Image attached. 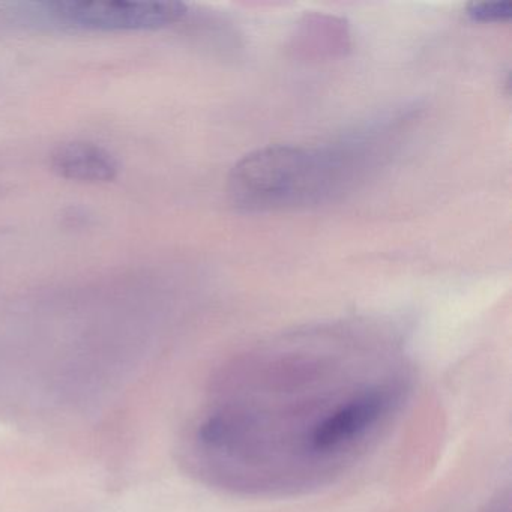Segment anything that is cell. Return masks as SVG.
I'll return each mask as SVG.
<instances>
[{"instance_id": "1", "label": "cell", "mask_w": 512, "mask_h": 512, "mask_svg": "<svg viewBox=\"0 0 512 512\" xmlns=\"http://www.w3.org/2000/svg\"><path fill=\"white\" fill-rule=\"evenodd\" d=\"M358 158L349 146L259 149L236 164L230 175V196L247 211L322 202L349 182Z\"/></svg>"}, {"instance_id": "2", "label": "cell", "mask_w": 512, "mask_h": 512, "mask_svg": "<svg viewBox=\"0 0 512 512\" xmlns=\"http://www.w3.org/2000/svg\"><path fill=\"white\" fill-rule=\"evenodd\" d=\"M34 8L44 22L82 32L157 31L187 14L181 2H46Z\"/></svg>"}, {"instance_id": "3", "label": "cell", "mask_w": 512, "mask_h": 512, "mask_svg": "<svg viewBox=\"0 0 512 512\" xmlns=\"http://www.w3.org/2000/svg\"><path fill=\"white\" fill-rule=\"evenodd\" d=\"M400 389L392 383H376L361 389L326 415L311 433L308 452L329 455L361 439L392 410Z\"/></svg>"}, {"instance_id": "4", "label": "cell", "mask_w": 512, "mask_h": 512, "mask_svg": "<svg viewBox=\"0 0 512 512\" xmlns=\"http://www.w3.org/2000/svg\"><path fill=\"white\" fill-rule=\"evenodd\" d=\"M50 167L68 181L106 184L119 175V163L112 152L91 142H68L52 152Z\"/></svg>"}, {"instance_id": "5", "label": "cell", "mask_w": 512, "mask_h": 512, "mask_svg": "<svg viewBox=\"0 0 512 512\" xmlns=\"http://www.w3.org/2000/svg\"><path fill=\"white\" fill-rule=\"evenodd\" d=\"M466 14L475 22H505L512 17L511 0L473 2L467 5Z\"/></svg>"}, {"instance_id": "6", "label": "cell", "mask_w": 512, "mask_h": 512, "mask_svg": "<svg viewBox=\"0 0 512 512\" xmlns=\"http://www.w3.org/2000/svg\"><path fill=\"white\" fill-rule=\"evenodd\" d=\"M490 512H509V503L508 500L506 502H500L499 505L494 506Z\"/></svg>"}]
</instances>
